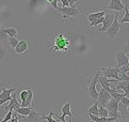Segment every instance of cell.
Here are the masks:
<instances>
[{
	"label": "cell",
	"instance_id": "ab89813d",
	"mask_svg": "<svg viewBox=\"0 0 129 122\" xmlns=\"http://www.w3.org/2000/svg\"><path fill=\"white\" fill-rule=\"evenodd\" d=\"M128 83H129V82H128Z\"/></svg>",
	"mask_w": 129,
	"mask_h": 122
},
{
	"label": "cell",
	"instance_id": "f1b7e54d",
	"mask_svg": "<svg viewBox=\"0 0 129 122\" xmlns=\"http://www.w3.org/2000/svg\"><path fill=\"white\" fill-rule=\"evenodd\" d=\"M27 96H28V88L25 89V90H21L20 93H19V98H20V103L21 102H24Z\"/></svg>",
	"mask_w": 129,
	"mask_h": 122
},
{
	"label": "cell",
	"instance_id": "603a6c76",
	"mask_svg": "<svg viewBox=\"0 0 129 122\" xmlns=\"http://www.w3.org/2000/svg\"><path fill=\"white\" fill-rule=\"evenodd\" d=\"M8 56H9V49L7 48V46L0 44V61L4 60Z\"/></svg>",
	"mask_w": 129,
	"mask_h": 122
},
{
	"label": "cell",
	"instance_id": "1f68e13d",
	"mask_svg": "<svg viewBox=\"0 0 129 122\" xmlns=\"http://www.w3.org/2000/svg\"><path fill=\"white\" fill-rule=\"evenodd\" d=\"M78 2V0H68V6L71 8H75V4Z\"/></svg>",
	"mask_w": 129,
	"mask_h": 122
},
{
	"label": "cell",
	"instance_id": "6da1fadb",
	"mask_svg": "<svg viewBox=\"0 0 129 122\" xmlns=\"http://www.w3.org/2000/svg\"><path fill=\"white\" fill-rule=\"evenodd\" d=\"M47 47L54 50V53H60V56L68 57L71 55V34L61 32L56 35V39L52 42H48Z\"/></svg>",
	"mask_w": 129,
	"mask_h": 122
},
{
	"label": "cell",
	"instance_id": "7a4b0ae2",
	"mask_svg": "<svg viewBox=\"0 0 129 122\" xmlns=\"http://www.w3.org/2000/svg\"><path fill=\"white\" fill-rule=\"evenodd\" d=\"M57 12H58V13H61L62 15H63L64 23L72 22V18H73L74 21H75L78 16L81 15L80 9H78V8H71V7L58 8V9H57Z\"/></svg>",
	"mask_w": 129,
	"mask_h": 122
},
{
	"label": "cell",
	"instance_id": "ffe728a7",
	"mask_svg": "<svg viewBox=\"0 0 129 122\" xmlns=\"http://www.w3.org/2000/svg\"><path fill=\"white\" fill-rule=\"evenodd\" d=\"M109 93H110V95H111V97L113 98V100H115L117 103L122 100V98L125 96V94L124 93H118L116 90H114V88L112 87V88H108V89H106Z\"/></svg>",
	"mask_w": 129,
	"mask_h": 122
},
{
	"label": "cell",
	"instance_id": "44dd1931",
	"mask_svg": "<svg viewBox=\"0 0 129 122\" xmlns=\"http://www.w3.org/2000/svg\"><path fill=\"white\" fill-rule=\"evenodd\" d=\"M33 109V107H17V108H15L13 111H15L16 114H18V115H20V116H24V117H26V116H28L30 112H31V110Z\"/></svg>",
	"mask_w": 129,
	"mask_h": 122
},
{
	"label": "cell",
	"instance_id": "7402d4cb",
	"mask_svg": "<svg viewBox=\"0 0 129 122\" xmlns=\"http://www.w3.org/2000/svg\"><path fill=\"white\" fill-rule=\"evenodd\" d=\"M106 15V11H100V12H95V13H90L87 14V18H89V21L92 23L96 19H98V18L103 17Z\"/></svg>",
	"mask_w": 129,
	"mask_h": 122
},
{
	"label": "cell",
	"instance_id": "836d02e7",
	"mask_svg": "<svg viewBox=\"0 0 129 122\" xmlns=\"http://www.w3.org/2000/svg\"><path fill=\"white\" fill-rule=\"evenodd\" d=\"M50 4H51V7H53L54 9H56V10L59 8V7H58V1H57V0H53V1H51V2H50Z\"/></svg>",
	"mask_w": 129,
	"mask_h": 122
},
{
	"label": "cell",
	"instance_id": "d6986e66",
	"mask_svg": "<svg viewBox=\"0 0 129 122\" xmlns=\"http://www.w3.org/2000/svg\"><path fill=\"white\" fill-rule=\"evenodd\" d=\"M89 117L91 118V121L92 122H114V121L117 120V119H115V118H111V117L99 118L98 116H95V115H92V114H89Z\"/></svg>",
	"mask_w": 129,
	"mask_h": 122
},
{
	"label": "cell",
	"instance_id": "83f0119b",
	"mask_svg": "<svg viewBox=\"0 0 129 122\" xmlns=\"http://www.w3.org/2000/svg\"><path fill=\"white\" fill-rule=\"evenodd\" d=\"M124 12H125V15H124L123 18H121V23L119 24H125V23H129V10H128V6H125V9H124Z\"/></svg>",
	"mask_w": 129,
	"mask_h": 122
},
{
	"label": "cell",
	"instance_id": "f546056e",
	"mask_svg": "<svg viewBox=\"0 0 129 122\" xmlns=\"http://www.w3.org/2000/svg\"><path fill=\"white\" fill-rule=\"evenodd\" d=\"M12 115H13V110H9V111L7 112L6 117H4L3 120H2L1 122H9V121H11V119H12Z\"/></svg>",
	"mask_w": 129,
	"mask_h": 122
},
{
	"label": "cell",
	"instance_id": "52a82bcc",
	"mask_svg": "<svg viewBox=\"0 0 129 122\" xmlns=\"http://www.w3.org/2000/svg\"><path fill=\"white\" fill-rule=\"evenodd\" d=\"M110 100H111V95H110V93L107 90H105V89L101 88L100 91L98 92V97H97V101H96L98 103V105L103 106V107H106Z\"/></svg>",
	"mask_w": 129,
	"mask_h": 122
},
{
	"label": "cell",
	"instance_id": "277c9868",
	"mask_svg": "<svg viewBox=\"0 0 129 122\" xmlns=\"http://www.w3.org/2000/svg\"><path fill=\"white\" fill-rule=\"evenodd\" d=\"M99 74H100V70L97 72V74L91 79V80H89V89H87V92H89L91 102L97 101L98 92H97V90H96V85H97V82H98V78H99Z\"/></svg>",
	"mask_w": 129,
	"mask_h": 122
},
{
	"label": "cell",
	"instance_id": "8d00e7d4",
	"mask_svg": "<svg viewBox=\"0 0 129 122\" xmlns=\"http://www.w3.org/2000/svg\"><path fill=\"white\" fill-rule=\"evenodd\" d=\"M46 1H47L48 3H50V2H51V1H53V0H46Z\"/></svg>",
	"mask_w": 129,
	"mask_h": 122
},
{
	"label": "cell",
	"instance_id": "30bf717a",
	"mask_svg": "<svg viewBox=\"0 0 129 122\" xmlns=\"http://www.w3.org/2000/svg\"><path fill=\"white\" fill-rule=\"evenodd\" d=\"M71 104L72 103L71 102H67L65 105H64L63 107H62V116H59V115H57L56 112H53V115L52 116H54L56 118H58L61 122H67V121H65L64 120V118H65V116H68L70 117V119H72V112H71Z\"/></svg>",
	"mask_w": 129,
	"mask_h": 122
},
{
	"label": "cell",
	"instance_id": "d590c367",
	"mask_svg": "<svg viewBox=\"0 0 129 122\" xmlns=\"http://www.w3.org/2000/svg\"><path fill=\"white\" fill-rule=\"evenodd\" d=\"M18 120H19V119H18V118H17V117L15 116V117H13V118L11 119V122H19V121H18Z\"/></svg>",
	"mask_w": 129,
	"mask_h": 122
},
{
	"label": "cell",
	"instance_id": "484cf974",
	"mask_svg": "<svg viewBox=\"0 0 129 122\" xmlns=\"http://www.w3.org/2000/svg\"><path fill=\"white\" fill-rule=\"evenodd\" d=\"M8 41V43H9V46L12 48H15L17 44H18V42H19V40H18V37H7V40Z\"/></svg>",
	"mask_w": 129,
	"mask_h": 122
},
{
	"label": "cell",
	"instance_id": "ba28073f",
	"mask_svg": "<svg viewBox=\"0 0 129 122\" xmlns=\"http://www.w3.org/2000/svg\"><path fill=\"white\" fill-rule=\"evenodd\" d=\"M114 17H115V13H112V14H106L105 15V19L103 22V26L100 28H97L96 31H99V32H106L108 30V28L111 26V24L114 21Z\"/></svg>",
	"mask_w": 129,
	"mask_h": 122
},
{
	"label": "cell",
	"instance_id": "5bb4252c",
	"mask_svg": "<svg viewBox=\"0 0 129 122\" xmlns=\"http://www.w3.org/2000/svg\"><path fill=\"white\" fill-rule=\"evenodd\" d=\"M2 33L6 34L3 40L6 41L7 37H17L18 36V29L16 27H7L2 29Z\"/></svg>",
	"mask_w": 129,
	"mask_h": 122
},
{
	"label": "cell",
	"instance_id": "cb8c5ba5",
	"mask_svg": "<svg viewBox=\"0 0 129 122\" xmlns=\"http://www.w3.org/2000/svg\"><path fill=\"white\" fill-rule=\"evenodd\" d=\"M87 112H89V114H92V115H95V116H98V103L97 102L93 103V105L91 107H89Z\"/></svg>",
	"mask_w": 129,
	"mask_h": 122
},
{
	"label": "cell",
	"instance_id": "9c48e42d",
	"mask_svg": "<svg viewBox=\"0 0 129 122\" xmlns=\"http://www.w3.org/2000/svg\"><path fill=\"white\" fill-rule=\"evenodd\" d=\"M115 59H116L117 62V69L124 67L129 62V58L128 56L126 55V53H124L123 50H116L115 51Z\"/></svg>",
	"mask_w": 129,
	"mask_h": 122
},
{
	"label": "cell",
	"instance_id": "74e56055",
	"mask_svg": "<svg viewBox=\"0 0 129 122\" xmlns=\"http://www.w3.org/2000/svg\"><path fill=\"white\" fill-rule=\"evenodd\" d=\"M0 122H1V121H0Z\"/></svg>",
	"mask_w": 129,
	"mask_h": 122
},
{
	"label": "cell",
	"instance_id": "d4e9b609",
	"mask_svg": "<svg viewBox=\"0 0 129 122\" xmlns=\"http://www.w3.org/2000/svg\"><path fill=\"white\" fill-rule=\"evenodd\" d=\"M98 117L99 118H106V117H109V114H108V110L106 107H103L98 105Z\"/></svg>",
	"mask_w": 129,
	"mask_h": 122
},
{
	"label": "cell",
	"instance_id": "4dcf8cb0",
	"mask_svg": "<svg viewBox=\"0 0 129 122\" xmlns=\"http://www.w3.org/2000/svg\"><path fill=\"white\" fill-rule=\"evenodd\" d=\"M119 72H122V73H126V72H129V62H128L126 65H124V67L119 68Z\"/></svg>",
	"mask_w": 129,
	"mask_h": 122
},
{
	"label": "cell",
	"instance_id": "ac0fdd59",
	"mask_svg": "<svg viewBox=\"0 0 129 122\" xmlns=\"http://www.w3.org/2000/svg\"><path fill=\"white\" fill-rule=\"evenodd\" d=\"M17 90V87H12V88H6V86H3L2 91L0 93V100L7 97H11V94L13 92H15Z\"/></svg>",
	"mask_w": 129,
	"mask_h": 122
},
{
	"label": "cell",
	"instance_id": "4fadbf2b",
	"mask_svg": "<svg viewBox=\"0 0 129 122\" xmlns=\"http://www.w3.org/2000/svg\"><path fill=\"white\" fill-rule=\"evenodd\" d=\"M125 6L122 3L121 0H110L109 6L107 7V10H114L116 12H123Z\"/></svg>",
	"mask_w": 129,
	"mask_h": 122
},
{
	"label": "cell",
	"instance_id": "9a60e30c",
	"mask_svg": "<svg viewBox=\"0 0 129 122\" xmlns=\"http://www.w3.org/2000/svg\"><path fill=\"white\" fill-rule=\"evenodd\" d=\"M114 90H123L125 91V96L127 98H129V83L125 82V80H121V82H117V84L115 85L114 87Z\"/></svg>",
	"mask_w": 129,
	"mask_h": 122
},
{
	"label": "cell",
	"instance_id": "7c38bea8",
	"mask_svg": "<svg viewBox=\"0 0 129 122\" xmlns=\"http://www.w3.org/2000/svg\"><path fill=\"white\" fill-rule=\"evenodd\" d=\"M26 117H27V119H25L24 116H21V119L24 121H27V122H40V121H42V112H38L34 109H32L30 114Z\"/></svg>",
	"mask_w": 129,
	"mask_h": 122
},
{
	"label": "cell",
	"instance_id": "8fae6325",
	"mask_svg": "<svg viewBox=\"0 0 129 122\" xmlns=\"http://www.w3.org/2000/svg\"><path fill=\"white\" fill-rule=\"evenodd\" d=\"M28 48H29L28 42L25 41V40H20L19 42H18L17 46L15 47V54L16 55H22L24 57H27V55L25 53L28 51Z\"/></svg>",
	"mask_w": 129,
	"mask_h": 122
},
{
	"label": "cell",
	"instance_id": "3957f363",
	"mask_svg": "<svg viewBox=\"0 0 129 122\" xmlns=\"http://www.w3.org/2000/svg\"><path fill=\"white\" fill-rule=\"evenodd\" d=\"M118 16H119V14L116 12V13H115V17H114L113 23L111 24V26L108 28V30L106 31V34H107L109 37H111V39H115V37H116V35L119 33V31L122 30L123 25L119 24V22H118Z\"/></svg>",
	"mask_w": 129,
	"mask_h": 122
},
{
	"label": "cell",
	"instance_id": "4316f807",
	"mask_svg": "<svg viewBox=\"0 0 129 122\" xmlns=\"http://www.w3.org/2000/svg\"><path fill=\"white\" fill-rule=\"evenodd\" d=\"M52 115H53V111H51V110L49 111V115H47V116L44 115V112L42 111V120H46L47 122H57V120L53 119Z\"/></svg>",
	"mask_w": 129,
	"mask_h": 122
},
{
	"label": "cell",
	"instance_id": "8992f818",
	"mask_svg": "<svg viewBox=\"0 0 129 122\" xmlns=\"http://www.w3.org/2000/svg\"><path fill=\"white\" fill-rule=\"evenodd\" d=\"M100 72L103 73V76L107 78H113L115 80L121 82V77H118L119 69L117 68H103L100 70Z\"/></svg>",
	"mask_w": 129,
	"mask_h": 122
},
{
	"label": "cell",
	"instance_id": "e575fe53",
	"mask_svg": "<svg viewBox=\"0 0 129 122\" xmlns=\"http://www.w3.org/2000/svg\"><path fill=\"white\" fill-rule=\"evenodd\" d=\"M60 2L62 3L63 7H70L68 6V0H60Z\"/></svg>",
	"mask_w": 129,
	"mask_h": 122
},
{
	"label": "cell",
	"instance_id": "f35d334b",
	"mask_svg": "<svg viewBox=\"0 0 129 122\" xmlns=\"http://www.w3.org/2000/svg\"><path fill=\"white\" fill-rule=\"evenodd\" d=\"M0 44H1V43H0Z\"/></svg>",
	"mask_w": 129,
	"mask_h": 122
},
{
	"label": "cell",
	"instance_id": "2e32d148",
	"mask_svg": "<svg viewBox=\"0 0 129 122\" xmlns=\"http://www.w3.org/2000/svg\"><path fill=\"white\" fill-rule=\"evenodd\" d=\"M19 106H20V103L18 102V100H17V94L15 92H13L12 95H11L10 104L6 107V109L7 110H14L15 108H17V107H19Z\"/></svg>",
	"mask_w": 129,
	"mask_h": 122
},
{
	"label": "cell",
	"instance_id": "d6a6232c",
	"mask_svg": "<svg viewBox=\"0 0 129 122\" xmlns=\"http://www.w3.org/2000/svg\"><path fill=\"white\" fill-rule=\"evenodd\" d=\"M123 51H124V53H129V42H127V43L125 44Z\"/></svg>",
	"mask_w": 129,
	"mask_h": 122
},
{
	"label": "cell",
	"instance_id": "5b68a950",
	"mask_svg": "<svg viewBox=\"0 0 129 122\" xmlns=\"http://www.w3.org/2000/svg\"><path fill=\"white\" fill-rule=\"evenodd\" d=\"M117 104L118 103L115 100H113L112 97H111V100L108 102L106 108H107V110H108L109 117H111V118H115V119L121 118V116H119V114H118V108H117L118 106H117Z\"/></svg>",
	"mask_w": 129,
	"mask_h": 122
},
{
	"label": "cell",
	"instance_id": "e0dca14e",
	"mask_svg": "<svg viewBox=\"0 0 129 122\" xmlns=\"http://www.w3.org/2000/svg\"><path fill=\"white\" fill-rule=\"evenodd\" d=\"M98 82L100 84L101 88L106 90V89H108V88H111V86H110V83H115V82H118V80H115V79H113V78L109 79V78L105 77V76H99Z\"/></svg>",
	"mask_w": 129,
	"mask_h": 122
}]
</instances>
